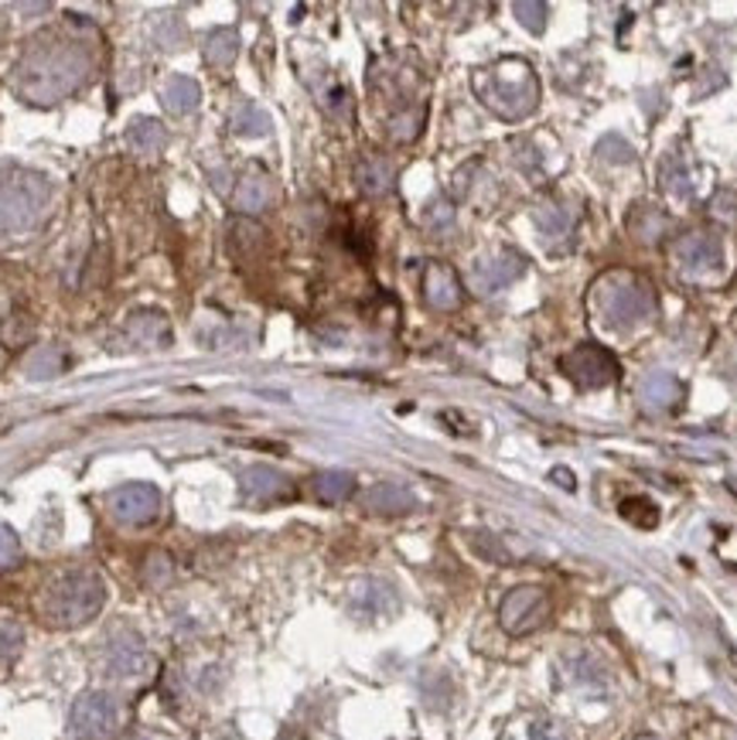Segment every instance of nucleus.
Masks as SVG:
<instances>
[{"instance_id": "nucleus-1", "label": "nucleus", "mask_w": 737, "mask_h": 740, "mask_svg": "<svg viewBox=\"0 0 737 740\" xmlns=\"http://www.w3.org/2000/svg\"><path fill=\"white\" fill-rule=\"evenodd\" d=\"M86 75V59L79 48L59 42H35L17 62V90L32 103H55L69 96Z\"/></svg>"}, {"instance_id": "nucleus-2", "label": "nucleus", "mask_w": 737, "mask_h": 740, "mask_svg": "<svg viewBox=\"0 0 737 740\" xmlns=\"http://www.w3.org/2000/svg\"><path fill=\"white\" fill-rule=\"evenodd\" d=\"M475 93L495 117L523 120L540 103V79L523 59H499L492 69L475 75Z\"/></svg>"}, {"instance_id": "nucleus-3", "label": "nucleus", "mask_w": 737, "mask_h": 740, "mask_svg": "<svg viewBox=\"0 0 737 740\" xmlns=\"http://www.w3.org/2000/svg\"><path fill=\"white\" fill-rule=\"evenodd\" d=\"M590 301L598 307L601 321L618 331L639 328L656 315V291H652V283L645 277L625 273V270H615L605 280L594 283Z\"/></svg>"}, {"instance_id": "nucleus-4", "label": "nucleus", "mask_w": 737, "mask_h": 740, "mask_svg": "<svg viewBox=\"0 0 737 740\" xmlns=\"http://www.w3.org/2000/svg\"><path fill=\"white\" fill-rule=\"evenodd\" d=\"M103 601H106V584L96 574L90 571L66 574L45 594V618L51 624H59V629H72V624L96 618Z\"/></svg>"}, {"instance_id": "nucleus-5", "label": "nucleus", "mask_w": 737, "mask_h": 740, "mask_svg": "<svg viewBox=\"0 0 737 740\" xmlns=\"http://www.w3.org/2000/svg\"><path fill=\"white\" fill-rule=\"evenodd\" d=\"M48 185L32 171L0 175V236H17L45 215Z\"/></svg>"}, {"instance_id": "nucleus-6", "label": "nucleus", "mask_w": 737, "mask_h": 740, "mask_svg": "<svg viewBox=\"0 0 737 740\" xmlns=\"http://www.w3.org/2000/svg\"><path fill=\"white\" fill-rule=\"evenodd\" d=\"M560 368L563 376L577 383L581 389H601V386H611L621 373L618 359L601 349V345H577L574 352H566L560 359Z\"/></svg>"}, {"instance_id": "nucleus-7", "label": "nucleus", "mask_w": 737, "mask_h": 740, "mask_svg": "<svg viewBox=\"0 0 737 740\" xmlns=\"http://www.w3.org/2000/svg\"><path fill=\"white\" fill-rule=\"evenodd\" d=\"M117 703H113L106 693H86L75 706H72V733L82 740H100L117 730Z\"/></svg>"}, {"instance_id": "nucleus-8", "label": "nucleus", "mask_w": 737, "mask_h": 740, "mask_svg": "<svg viewBox=\"0 0 737 740\" xmlns=\"http://www.w3.org/2000/svg\"><path fill=\"white\" fill-rule=\"evenodd\" d=\"M676 263L683 273L690 277H703V273H714L724 267V246L717 236L711 233H690L676 243Z\"/></svg>"}, {"instance_id": "nucleus-9", "label": "nucleus", "mask_w": 737, "mask_h": 740, "mask_svg": "<svg viewBox=\"0 0 737 740\" xmlns=\"http://www.w3.org/2000/svg\"><path fill=\"white\" fill-rule=\"evenodd\" d=\"M109 508H113V516H117L120 522L144 526V522H154L157 519L161 495H157L154 485H127L120 492H113Z\"/></svg>"}, {"instance_id": "nucleus-10", "label": "nucleus", "mask_w": 737, "mask_h": 740, "mask_svg": "<svg viewBox=\"0 0 737 740\" xmlns=\"http://www.w3.org/2000/svg\"><path fill=\"white\" fill-rule=\"evenodd\" d=\"M543 614H547V601H543V594L536 590V587H519V590H513L505 597V604H502V624L508 632H533L536 624L543 621Z\"/></svg>"}, {"instance_id": "nucleus-11", "label": "nucleus", "mask_w": 737, "mask_h": 740, "mask_svg": "<svg viewBox=\"0 0 737 740\" xmlns=\"http://www.w3.org/2000/svg\"><path fill=\"white\" fill-rule=\"evenodd\" d=\"M526 273V260L519 252L513 249H502L499 256H492V260H486L478 270H475V287L481 294H495V291H505L508 283H516L519 277Z\"/></svg>"}, {"instance_id": "nucleus-12", "label": "nucleus", "mask_w": 737, "mask_h": 740, "mask_svg": "<svg viewBox=\"0 0 737 740\" xmlns=\"http://www.w3.org/2000/svg\"><path fill=\"white\" fill-rule=\"evenodd\" d=\"M423 297H428V304L434 310H455L461 307V280L458 273L451 270L447 263H428V270H423Z\"/></svg>"}, {"instance_id": "nucleus-13", "label": "nucleus", "mask_w": 737, "mask_h": 740, "mask_svg": "<svg viewBox=\"0 0 737 740\" xmlns=\"http://www.w3.org/2000/svg\"><path fill=\"white\" fill-rule=\"evenodd\" d=\"M103 662L113 676H140L148 666V648L133 632H117L106 645Z\"/></svg>"}, {"instance_id": "nucleus-14", "label": "nucleus", "mask_w": 737, "mask_h": 740, "mask_svg": "<svg viewBox=\"0 0 737 740\" xmlns=\"http://www.w3.org/2000/svg\"><path fill=\"white\" fill-rule=\"evenodd\" d=\"M642 400L652 410H672L679 400H683V386L672 373H652L642 379Z\"/></svg>"}, {"instance_id": "nucleus-15", "label": "nucleus", "mask_w": 737, "mask_h": 740, "mask_svg": "<svg viewBox=\"0 0 737 740\" xmlns=\"http://www.w3.org/2000/svg\"><path fill=\"white\" fill-rule=\"evenodd\" d=\"M161 99H164V109L167 113H175V117H185V113H191L198 106V99H202V90H198V82L188 79V75H172V79L164 82Z\"/></svg>"}, {"instance_id": "nucleus-16", "label": "nucleus", "mask_w": 737, "mask_h": 740, "mask_svg": "<svg viewBox=\"0 0 737 740\" xmlns=\"http://www.w3.org/2000/svg\"><path fill=\"white\" fill-rule=\"evenodd\" d=\"M273 181L267 178V175H246L243 181H239V188H236V195H233V202H236V209L239 212H246V215H253V212H264L270 202H273Z\"/></svg>"}, {"instance_id": "nucleus-17", "label": "nucleus", "mask_w": 737, "mask_h": 740, "mask_svg": "<svg viewBox=\"0 0 737 740\" xmlns=\"http://www.w3.org/2000/svg\"><path fill=\"white\" fill-rule=\"evenodd\" d=\"M355 181L365 195H386L393 188V164L386 157L368 154L355 167Z\"/></svg>"}, {"instance_id": "nucleus-18", "label": "nucleus", "mask_w": 737, "mask_h": 740, "mask_svg": "<svg viewBox=\"0 0 737 740\" xmlns=\"http://www.w3.org/2000/svg\"><path fill=\"white\" fill-rule=\"evenodd\" d=\"M243 492L246 495H257V498H277L288 492V478L277 474L273 468H264V465H253L243 471Z\"/></svg>"}, {"instance_id": "nucleus-19", "label": "nucleus", "mask_w": 737, "mask_h": 740, "mask_svg": "<svg viewBox=\"0 0 737 740\" xmlns=\"http://www.w3.org/2000/svg\"><path fill=\"white\" fill-rule=\"evenodd\" d=\"M127 144L133 154H161L167 148V130L157 120H137L127 133Z\"/></svg>"}, {"instance_id": "nucleus-20", "label": "nucleus", "mask_w": 737, "mask_h": 740, "mask_svg": "<svg viewBox=\"0 0 737 740\" xmlns=\"http://www.w3.org/2000/svg\"><path fill=\"white\" fill-rule=\"evenodd\" d=\"M365 502H368V508H373V512H389V516H393V512H407V508L417 505V498L403 485H389V481L368 492Z\"/></svg>"}, {"instance_id": "nucleus-21", "label": "nucleus", "mask_w": 737, "mask_h": 740, "mask_svg": "<svg viewBox=\"0 0 737 740\" xmlns=\"http://www.w3.org/2000/svg\"><path fill=\"white\" fill-rule=\"evenodd\" d=\"M659 178H663V188L676 198H690L693 195V181H690V171H687V161L679 154H669L659 167Z\"/></svg>"}, {"instance_id": "nucleus-22", "label": "nucleus", "mask_w": 737, "mask_h": 740, "mask_svg": "<svg viewBox=\"0 0 737 740\" xmlns=\"http://www.w3.org/2000/svg\"><path fill=\"white\" fill-rule=\"evenodd\" d=\"M536 225H540V233L547 243H557V239H566L574 230V215L563 212L560 205H543L536 212Z\"/></svg>"}, {"instance_id": "nucleus-23", "label": "nucleus", "mask_w": 737, "mask_h": 740, "mask_svg": "<svg viewBox=\"0 0 737 740\" xmlns=\"http://www.w3.org/2000/svg\"><path fill=\"white\" fill-rule=\"evenodd\" d=\"M352 489H355V478L349 471H321L315 478V492L321 502H342L352 495Z\"/></svg>"}, {"instance_id": "nucleus-24", "label": "nucleus", "mask_w": 737, "mask_h": 740, "mask_svg": "<svg viewBox=\"0 0 737 740\" xmlns=\"http://www.w3.org/2000/svg\"><path fill=\"white\" fill-rule=\"evenodd\" d=\"M233 130L239 137H267L270 133V117L257 103H243L233 117Z\"/></svg>"}, {"instance_id": "nucleus-25", "label": "nucleus", "mask_w": 737, "mask_h": 740, "mask_svg": "<svg viewBox=\"0 0 737 740\" xmlns=\"http://www.w3.org/2000/svg\"><path fill=\"white\" fill-rule=\"evenodd\" d=\"M666 225H669L666 215H659L656 209H645V205L635 209V212L629 215V230H632V236H639L642 243H656Z\"/></svg>"}, {"instance_id": "nucleus-26", "label": "nucleus", "mask_w": 737, "mask_h": 740, "mask_svg": "<svg viewBox=\"0 0 737 740\" xmlns=\"http://www.w3.org/2000/svg\"><path fill=\"white\" fill-rule=\"evenodd\" d=\"M206 51H209V62L212 66H233L236 51H239V35L233 32V27H219V32L209 35Z\"/></svg>"}, {"instance_id": "nucleus-27", "label": "nucleus", "mask_w": 737, "mask_h": 740, "mask_svg": "<svg viewBox=\"0 0 737 740\" xmlns=\"http://www.w3.org/2000/svg\"><path fill=\"white\" fill-rule=\"evenodd\" d=\"M513 11H516L519 24H526L533 35H540L543 27H547V14H550V8H547V4H540V0H519V4H516Z\"/></svg>"}, {"instance_id": "nucleus-28", "label": "nucleus", "mask_w": 737, "mask_h": 740, "mask_svg": "<svg viewBox=\"0 0 737 740\" xmlns=\"http://www.w3.org/2000/svg\"><path fill=\"white\" fill-rule=\"evenodd\" d=\"M154 38H157L161 48H178V45L185 42V27H182L178 17H164V21H157V27H154Z\"/></svg>"}, {"instance_id": "nucleus-29", "label": "nucleus", "mask_w": 737, "mask_h": 740, "mask_svg": "<svg viewBox=\"0 0 737 740\" xmlns=\"http://www.w3.org/2000/svg\"><path fill=\"white\" fill-rule=\"evenodd\" d=\"M598 151H601V157H608V161H615V164H629V161L635 157V154H632V148H629L625 140H621L618 133L605 137Z\"/></svg>"}, {"instance_id": "nucleus-30", "label": "nucleus", "mask_w": 737, "mask_h": 740, "mask_svg": "<svg viewBox=\"0 0 737 740\" xmlns=\"http://www.w3.org/2000/svg\"><path fill=\"white\" fill-rule=\"evenodd\" d=\"M17 560H21V543H17L14 529L0 526V571L11 566V563H17Z\"/></svg>"}, {"instance_id": "nucleus-31", "label": "nucleus", "mask_w": 737, "mask_h": 740, "mask_svg": "<svg viewBox=\"0 0 737 740\" xmlns=\"http://www.w3.org/2000/svg\"><path fill=\"white\" fill-rule=\"evenodd\" d=\"M17 645H21V632L14 629V624L0 621V656H11Z\"/></svg>"}, {"instance_id": "nucleus-32", "label": "nucleus", "mask_w": 737, "mask_h": 740, "mask_svg": "<svg viewBox=\"0 0 737 740\" xmlns=\"http://www.w3.org/2000/svg\"><path fill=\"white\" fill-rule=\"evenodd\" d=\"M428 222H431V225H447V222H451V205H447V202H437V205L428 212Z\"/></svg>"}, {"instance_id": "nucleus-33", "label": "nucleus", "mask_w": 737, "mask_h": 740, "mask_svg": "<svg viewBox=\"0 0 737 740\" xmlns=\"http://www.w3.org/2000/svg\"><path fill=\"white\" fill-rule=\"evenodd\" d=\"M550 478L557 481L560 489H574V474L566 471V468H553V471H550Z\"/></svg>"}]
</instances>
